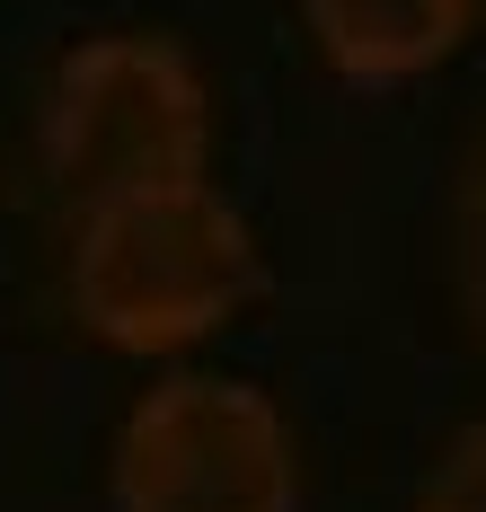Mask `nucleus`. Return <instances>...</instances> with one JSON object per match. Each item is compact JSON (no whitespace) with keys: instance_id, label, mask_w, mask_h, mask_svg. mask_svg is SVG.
Listing matches in <instances>:
<instances>
[{"instance_id":"2","label":"nucleus","mask_w":486,"mask_h":512,"mask_svg":"<svg viewBox=\"0 0 486 512\" xmlns=\"http://www.w3.org/2000/svg\"><path fill=\"white\" fill-rule=\"evenodd\" d=\"M213 151V98L186 45L168 36H89L54 62L45 89V168L71 204H124V195H160L195 186Z\"/></svg>"},{"instance_id":"3","label":"nucleus","mask_w":486,"mask_h":512,"mask_svg":"<svg viewBox=\"0 0 486 512\" xmlns=\"http://www.w3.org/2000/svg\"><path fill=\"white\" fill-rule=\"evenodd\" d=\"M115 512H301V451L266 389L177 371L115 433Z\"/></svg>"},{"instance_id":"4","label":"nucleus","mask_w":486,"mask_h":512,"mask_svg":"<svg viewBox=\"0 0 486 512\" xmlns=\"http://www.w3.org/2000/svg\"><path fill=\"white\" fill-rule=\"evenodd\" d=\"M301 18H310V45L327 53V71L389 89V80L451 62L478 0H301Z\"/></svg>"},{"instance_id":"5","label":"nucleus","mask_w":486,"mask_h":512,"mask_svg":"<svg viewBox=\"0 0 486 512\" xmlns=\"http://www.w3.org/2000/svg\"><path fill=\"white\" fill-rule=\"evenodd\" d=\"M416 512H486V424H469L416 486Z\"/></svg>"},{"instance_id":"6","label":"nucleus","mask_w":486,"mask_h":512,"mask_svg":"<svg viewBox=\"0 0 486 512\" xmlns=\"http://www.w3.org/2000/svg\"><path fill=\"white\" fill-rule=\"evenodd\" d=\"M460 301H469V327L486 345V142L460 177Z\"/></svg>"},{"instance_id":"1","label":"nucleus","mask_w":486,"mask_h":512,"mask_svg":"<svg viewBox=\"0 0 486 512\" xmlns=\"http://www.w3.org/2000/svg\"><path fill=\"white\" fill-rule=\"evenodd\" d=\"M257 292V239L213 186L89 204L71 239V309L115 354H177L230 327Z\"/></svg>"}]
</instances>
